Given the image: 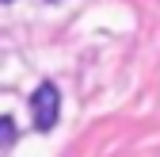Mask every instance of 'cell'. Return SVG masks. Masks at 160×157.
Instances as JSON below:
<instances>
[{
  "label": "cell",
  "instance_id": "1",
  "mask_svg": "<svg viewBox=\"0 0 160 157\" xmlns=\"http://www.w3.org/2000/svg\"><path fill=\"white\" fill-rule=\"evenodd\" d=\"M31 115H34V130H53V127H57L61 96H57V88H53L50 81L34 88V96H31Z\"/></svg>",
  "mask_w": 160,
  "mask_h": 157
},
{
  "label": "cell",
  "instance_id": "2",
  "mask_svg": "<svg viewBox=\"0 0 160 157\" xmlns=\"http://www.w3.org/2000/svg\"><path fill=\"white\" fill-rule=\"evenodd\" d=\"M15 138H19V130H15V119H12V115H0V146L8 149Z\"/></svg>",
  "mask_w": 160,
  "mask_h": 157
},
{
  "label": "cell",
  "instance_id": "3",
  "mask_svg": "<svg viewBox=\"0 0 160 157\" xmlns=\"http://www.w3.org/2000/svg\"><path fill=\"white\" fill-rule=\"evenodd\" d=\"M0 4H12V0H0Z\"/></svg>",
  "mask_w": 160,
  "mask_h": 157
}]
</instances>
